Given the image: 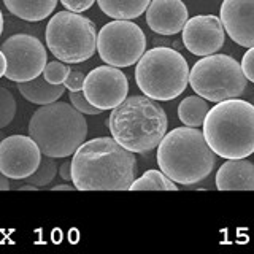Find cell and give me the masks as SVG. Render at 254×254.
Returning a JSON list of instances; mask_svg holds the SVG:
<instances>
[{
  "label": "cell",
  "mask_w": 254,
  "mask_h": 254,
  "mask_svg": "<svg viewBox=\"0 0 254 254\" xmlns=\"http://www.w3.org/2000/svg\"><path fill=\"white\" fill-rule=\"evenodd\" d=\"M16 110H18V105H16L13 94L5 86H0V129H3L13 121Z\"/></svg>",
  "instance_id": "obj_23"
},
{
  "label": "cell",
  "mask_w": 254,
  "mask_h": 254,
  "mask_svg": "<svg viewBox=\"0 0 254 254\" xmlns=\"http://www.w3.org/2000/svg\"><path fill=\"white\" fill-rule=\"evenodd\" d=\"M129 190H178V186L162 170H148L133 180Z\"/></svg>",
  "instance_id": "obj_21"
},
{
  "label": "cell",
  "mask_w": 254,
  "mask_h": 254,
  "mask_svg": "<svg viewBox=\"0 0 254 254\" xmlns=\"http://www.w3.org/2000/svg\"><path fill=\"white\" fill-rule=\"evenodd\" d=\"M203 137L216 156L250 157L254 153V105L238 97L218 102L206 113Z\"/></svg>",
  "instance_id": "obj_4"
},
{
  "label": "cell",
  "mask_w": 254,
  "mask_h": 254,
  "mask_svg": "<svg viewBox=\"0 0 254 254\" xmlns=\"http://www.w3.org/2000/svg\"><path fill=\"white\" fill-rule=\"evenodd\" d=\"M95 0H61V3L67 8L68 11L83 13L94 5Z\"/></svg>",
  "instance_id": "obj_28"
},
{
  "label": "cell",
  "mask_w": 254,
  "mask_h": 254,
  "mask_svg": "<svg viewBox=\"0 0 254 254\" xmlns=\"http://www.w3.org/2000/svg\"><path fill=\"white\" fill-rule=\"evenodd\" d=\"M18 190H38V186H34V185H30V183H27V185L19 186Z\"/></svg>",
  "instance_id": "obj_33"
},
{
  "label": "cell",
  "mask_w": 254,
  "mask_h": 254,
  "mask_svg": "<svg viewBox=\"0 0 254 254\" xmlns=\"http://www.w3.org/2000/svg\"><path fill=\"white\" fill-rule=\"evenodd\" d=\"M208 103L200 95H189L178 105L180 121L188 127H200L208 113Z\"/></svg>",
  "instance_id": "obj_20"
},
{
  "label": "cell",
  "mask_w": 254,
  "mask_h": 254,
  "mask_svg": "<svg viewBox=\"0 0 254 254\" xmlns=\"http://www.w3.org/2000/svg\"><path fill=\"white\" fill-rule=\"evenodd\" d=\"M76 188L71 186V185H59V186H54L51 188V190H75Z\"/></svg>",
  "instance_id": "obj_32"
},
{
  "label": "cell",
  "mask_w": 254,
  "mask_h": 254,
  "mask_svg": "<svg viewBox=\"0 0 254 254\" xmlns=\"http://www.w3.org/2000/svg\"><path fill=\"white\" fill-rule=\"evenodd\" d=\"M218 190H254V164L248 159H227L216 173Z\"/></svg>",
  "instance_id": "obj_16"
},
{
  "label": "cell",
  "mask_w": 254,
  "mask_h": 254,
  "mask_svg": "<svg viewBox=\"0 0 254 254\" xmlns=\"http://www.w3.org/2000/svg\"><path fill=\"white\" fill-rule=\"evenodd\" d=\"M42 161L38 145L26 135H10L0 141V172L6 178L26 180Z\"/></svg>",
  "instance_id": "obj_12"
},
{
  "label": "cell",
  "mask_w": 254,
  "mask_h": 254,
  "mask_svg": "<svg viewBox=\"0 0 254 254\" xmlns=\"http://www.w3.org/2000/svg\"><path fill=\"white\" fill-rule=\"evenodd\" d=\"M157 165L178 185H195L216 165V154L197 127H177L164 135L157 146Z\"/></svg>",
  "instance_id": "obj_3"
},
{
  "label": "cell",
  "mask_w": 254,
  "mask_h": 254,
  "mask_svg": "<svg viewBox=\"0 0 254 254\" xmlns=\"http://www.w3.org/2000/svg\"><path fill=\"white\" fill-rule=\"evenodd\" d=\"M135 173L133 153L113 137L84 141L71 159V181L78 190H129Z\"/></svg>",
  "instance_id": "obj_1"
},
{
  "label": "cell",
  "mask_w": 254,
  "mask_h": 254,
  "mask_svg": "<svg viewBox=\"0 0 254 254\" xmlns=\"http://www.w3.org/2000/svg\"><path fill=\"white\" fill-rule=\"evenodd\" d=\"M0 50L6 58L5 76L10 81L24 83L43 73L48 56L43 43L34 35L16 34L8 37Z\"/></svg>",
  "instance_id": "obj_10"
},
{
  "label": "cell",
  "mask_w": 254,
  "mask_h": 254,
  "mask_svg": "<svg viewBox=\"0 0 254 254\" xmlns=\"http://www.w3.org/2000/svg\"><path fill=\"white\" fill-rule=\"evenodd\" d=\"M246 76L242 64L226 54L205 56L189 70L192 91L206 102L237 99L246 89Z\"/></svg>",
  "instance_id": "obj_8"
},
{
  "label": "cell",
  "mask_w": 254,
  "mask_h": 254,
  "mask_svg": "<svg viewBox=\"0 0 254 254\" xmlns=\"http://www.w3.org/2000/svg\"><path fill=\"white\" fill-rule=\"evenodd\" d=\"M100 59L118 68L130 67L146 51V37L130 19H115L105 24L97 35Z\"/></svg>",
  "instance_id": "obj_9"
},
{
  "label": "cell",
  "mask_w": 254,
  "mask_h": 254,
  "mask_svg": "<svg viewBox=\"0 0 254 254\" xmlns=\"http://www.w3.org/2000/svg\"><path fill=\"white\" fill-rule=\"evenodd\" d=\"M0 190H10V181L2 172H0Z\"/></svg>",
  "instance_id": "obj_31"
},
{
  "label": "cell",
  "mask_w": 254,
  "mask_h": 254,
  "mask_svg": "<svg viewBox=\"0 0 254 254\" xmlns=\"http://www.w3.org/2000/svg\"><path fill=\"white\" fill-rule=\"evenodd\" d=\"M58 173H59V170H58V164H56V159L43 154L42 161H40V165L37 167V170L32 173L30 177H27L26 181L34 186L43 188V186L50 185Z\"/></svg>",
  "instance_id": "obj_22"
},
{
  "label": "cell",
  "mask_w": 254,
  "mask_h": 254,
  "mask_svg": "<svg viewBox=\"0 0 254 254\" xmlns=\"http://www.w3.org/2000/svg\"><path fill=\"white\" fill-rule=\"evenodd\" d=\"M3 3L6 10L16 18L37 22L51 16L58 0H3Z\"/></svg>",
  "instance_id": "obj_18"
},
{
  "label": "cell",
  "mask_w": 254,
  "mask_h": 254,
  "mask_svg": "<svg viewBox=\"0 0 254 254\" xmlns=\"http://www.w3.org/2000/svg\"><path fill=\"white\" fill-rule=\"evenodd\" d=\"M240 64H242V70L246 79H250L251 83H254V46L248 48V51L243 54V59Z\"/></svg>",
  "instance_id": "obj_27"
},
{
  "label": "cell",
  "mask_w": 254,
  "mask_h": 254,
  "mask_svg": "<svg viewBox=\"0 0 254 254\" xmlns=\"http://www.w3.org/2000/svg\"><path fill=\"white\" fill-rule=\"evenodd\" d=\"M2 32H3V14L0 11V35H2Z\"/></svg>",
  "instance_id": "obj_34"
},
{
  "label": "cell",
  "mask_w": 254,
  "mask_h": 254,
  "mask_svg": "<svg viewBox=\"0 0 254 254\" xmlns=\"http://www.w3.org/2000/svg\"><path fill=\"white\" fill-rule=\"evenodd\" d=\"M138 89L157 102L177 99L189 84V65L177 50L157 46L145 51L135 67Z\"/></svg>",
  "instance_id": "obj_6"
},
{
  "label": "cell",
  "mask_w": 254,
  "mask_h": 254,
  "mask_svg": "<svg viewBox=\"0 0 254 254\" xmlns=\"http://www.w3.org/2000/svg\"><path fill=\"white\" fill-rule=\"evenodd\" d=\"M84 78H86V75H83L81 71L70 70L67 79L64 81V86H65V89H68V91H83Z\"/></svg>",
  "instance_id": "obj_26"
},
{
  "label": "cell",
  "mask_w": 254,
  "mask_h": 254,
  "mask_svg": "<svg viewBox=\"0 0 254 254\" xmlns=\"http://www.w3.org/2000/svg\"><path fill=\"white\" fill-rule=\"evenodd\" d=\"M83 92L94 107L102 111L113 110L127 97L129 81L118 67L100 65L86 75Z\"/></svg>",
  "instance_id": "obj_11"
},
{
  "label": "cell",
  "mask_w": 254,
  "mask_h": 254,
  "mask_svg": "<svg viewBox=\"0 0 254 254\" xmlns=\"http://www.w3.org/2000/svg\"><path fill=\"white\" fill-rule=\"evenodd\" d=\"M221 22L227 35L243 48L254 46V0H224Z\"/></svg>",
  "instance_id": "obj_14"
},
{
  "label": "cell",
  "mask_w": 254,
  "mask_h": 254,
  "mask_svg": "<svg viewBox=\"0 0 254 254\" xmlns=\"http://www.w3.org/2000/svg\"><path fill=\"white\" fill-rule=\"evenodd\" d=\"M18 89L24 99L35 103V105H48L56 100H59L64 92H65V86L64 84H51L48 83L45 76H37L29 81L18 83Z\"/></svg>",
  "instance_id": "obj_17"
},
{
  "label": "cell",
  "mask_w": 254,
  "mask_h": 254,
  "mask_svg": "<svg viewBox=\"0 0 254 254\" xmlns=\"http://www.w3.org/2000/svg\"><path fill=\"white\" fill-rule=\"evenodd\" d=\"M45 37L48 50L65 64L84 62L97 51L95 24L75 11L56 13L48 22Z\"/></svg>",
  "instance_id": "obj_7"
},
{
  "label": "cell",
  "mask_w": 254,
  "mask_h": 254,
  "mask_svg": "<svg viewBox=\"0 0 254 254\" xmlns=\"http://www.w3.org/2000/svg\"><path fill=\"white\" fill-rule=\"evenodd\" d=\"M181 32L186 50L200 58L219 51L226 42V30L221 18L213 14H198L188 19Z\"/></svg>",
  "instance_id": "obj_13"
},
{
  "label": "cell",
  "mask_w": 254,
  "mask_h": 254,
  "mask_svg": "<svg viewBox=\"0 0 254 254\" xmlns=\"http://www.w3.org/2000/svg\"><path fill=\"white\" fill-rule=\"evenodd\" d=\"M167 115L157 100L148 95H130L111 110L108 129L119 145L145 154L159 146L167 133Z\"/></svg>",
  "instance_id": "obj_2"
},
{
  "label": "cell",
  "mask_w": 254,
  "mask_h": 254,
  "mask_svg": "<svg viewBox=\"0 0 254 254\" xmlns=\"http://www.w3.org/2000/svg\"><path fill=\"white\" fill-rule=\"evenodd\" d=\"M5 71H6V58H5L3 51L0 50V78L5 75Z\"/></svg>",
  "instance_id": "obj_30"
},
{
  "label": "cell",
  "mask_w": 254,
  "mask_h": 254,
  "mask_svg": "<svg viewBox=\"0 0 254 254\" xmlns=\"http://www.w3.org/2000/svg\"><path fill=\"white\" fill-rule=\"evenodd\" d=\"M29 135L42 154L54 159L68 157L87 137V123L83 113L65 102L40 105L30 118Z\"/></svg>",
  "instance_id": "obj_5"
},
{
  "label": "cell",
  "mask_w": 254,
  "mask_h": 254,
  "mask_svg": "<svg viewBox=\"0 0 254 254\" xmlns=\"http://www.w3.org/2000/svg\"><path fill=\"white\" fill-rule=\"evenodd\" d=\"M70 67L65 65L62 61H53L48 62L43 70V76L48 83L51 84H64V81L67 79L68 73H70Z\"/></svg>",
  "instance_id": "obj_24"
},
{
  "label": "cell",
  "mask_w": 254,
  "mask_h": 254,
  "mask_svg": "<svg viewBox=\"0 0 254 254\" xmlns=\"http://www.w3.org/2000/svg\"><path fill=\"white\" fill-rule=\"evenodd\" d=\"M68 97H70L71 105H73L79 113H83V115H100L102 113L100 108L94 107L92 103L86 99L83 91H70Z\"/></svg>",
  "instance_id": "obj_25"
},
{
  "label": "cell",
  "mask_w": 254,
  "mask_h": 254,
  "mask_svg": "<svg viewBox=\"0 0 254 254\" xmlns=\"http://www.w3.org/2000/svg\"><path fill=\"white\" fill-rule=\"evenodd\" d=\"M189 11L183 0H151L146 8V24L159 35H175L183 30Z\"/></svg>",
  "instance_id": "obj_15"
},
{
  "label": "cell",
  "mask_w": 254,
  "mask_h": 254,
  "mask_svg": "<svg viewBox=\"0 0 254 254\" xmlns=\"http://www.w3.org/2000/svg\"><path fill=\"white\" fill-rule=\"evenodd\" d=\"M59 177L64 181H71V162H64L59 167Z\"/></svg>",
  "instance_id": "obj_29"
},
{
  "label": "cell",
  "mask_w": 254,
  "mask_h": 254,
  "mask_svg": "<svg viewBox=\"0 0 254 254\" xmlns=\"http://www.w3.org/2000/svg\"><path fill=\"white\" fill-rule=\"evenodd\" d=\"M97 3L113 19H135L146 11L151 0H97Z\"/></svg>",
  "instance_id": "obj_19"
}]
</instances>
